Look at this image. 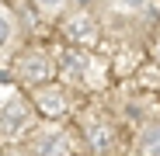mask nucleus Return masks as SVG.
<instances>
[{
	"instance_id": "nucleus-1",
	"label": "nucleus",
	"mask_w": 160,
	"mask_h": 156,
	"mask_svg": "<svg viewBox=\"0 0 160 156\" xmlns=\"http://www.w3.org/2000/svg\"><path fill=\"white\" fill-rule=\"evenodd\" d=\"M35 104H38V111H42L45 118H59V115L66 111V90H59V87H42V90L35 94Z\"/></svg>"
},
{
	"instance_id": "nucleus-2",
	"label": "nucleus",
	"mask_w": 160,
	"mask_h": 156,
	"mask_svg": "<svg viewBox=\"0 0 160 156\" xmlns=\"http://www.w3.org/2000/svg\"><path fill=\"white\" fill-rule=\"evenodd\" d=\"M87 142L98 149V156H112L115 153V132L104 121H91L87 125Z\"/></svg>"
},
{
	"instance_id": "nucleus-3",
	"label": "nucleus",
	"mask_w": 160,
	"mask_h": 156,
	"mask_svg": "<svg viewBox=\"0 0 160 156\" xmlns=\"http://www.w3.org/2000/svg\"><path fill=\"white\" fill-rule=\"evenodd\" d=\"M24 125H28V111H24L21 104H14V108H7L4 115H0V132H4L7 139L21 135V132H24Z\"/></svg>"
},
{
	"instance_id": "nucleus-4",
	"label": "nucleus",
	"mask_w": 160,
	"mask_h": 156,
	"mask_svg": "<svg viewBox=\"0 0 160 156\" xmlns=\"http://www.w3.org/2000/svg\"><path fill=\"white\" fill-rule=\"evenodd\" d=\"M66 38H77V42H94L98 38V28H94V21L87 17V14H77V17H70L66 21Z\"/></svg>"
},
{
	"instance_id": "nucleus-5",
	"label": "nucleus",
	"mask_w": 160,
	"mask_h": 156,
	"mask_svg": "<svg viewBox=\"0 0 160 156\" xmlns=\"http://www.w3.org/2000/svg\"><path fill=\"white\" fill-rule=\"evenodd\" d=\"M63 149H66L63 132H38L35 135V153H42V156H63Z\"/></svg>"
},
{
	"instance_id": "nucleus-6",
	"label": "nucleus",
	"mask_w": 160,
	"mask_h": 156,
	"mask_svg": "<svg viewBox=\"0 0 160 156\" xmlns=\"http://www.w3.org/2000/svg\"><path fill=\"white\" fill-rule=\"evenodd\" d=\"M24 76H28V80H45L49 76V63L42 56H28L24 59Z\"/></svg>"
},
{
	"instance_id": "nucleus-7",
	"label": "nucleus",
	"mask_w": 160,
	"mask_h": 156,
	"mask_svg": "<svg viewBox=\"0 0 160 156\" xmlns=\"http://www.w3.org/2000/svg\"><path fill=\"white\" fill-rule=\"evenodd\" d=\"M63 69H73V73H80L84 69V56H80V52H63Z\"/></svg>"
},
{
	"instance_id": "nucleus-8",
	"label": "nucleus",
	"mask_w": 160,
	"mask_h": 156,
	"mask_svg": "<svg viewBox=\"0 0 160 156\" xmlns=\"http://www.w3.org/2000/svg\"><path fill=\"white\" fill-rule=\"evenodd\" d=\"M143 153H146V156H160V132H150V135L143 139Z\"/></svg>"
},
{
	"instance_id": "nucleus-9",
	"label": "nucleus",
	"mask_w": 160,
	"mask_h": 156,
	"mask_svg": "<svg viewBox=\"0 0 160 156\" xmlns=\"http://www.w3.org/2000/svg\"><path fill=\"white\" fill-rule=\"evenodd\" d=\"M7 38H11V14L0 7V45H4Z\"/></svg>"
},
{
	"instance_id": "nucleus-10",
	"label": "nucleus",
	"mask_w": 160,
	"mask_h": 156,
	"mask_svg": "<svg viewBox=\"0 0 160 156\" xmlns=\"http://www.w3.org/2000/svg\"><path fill=\"white\" fill-rule=\"evenodd\" d=\"M122 4H132V7H136V4H143V0H122Z\"/></svg>"
},
{
	"instance_id": "nucleus-11",
	"label": "nucleus",
	"mask_w": 160,
	"mask_h": 156,
	"mask_svg": "<svg viewBox=\"0 0 160 156\" xmlns=\"http://www.w3.org/2000/svg\"><path fill=\"white\" fill-rule=\"evenodd\" d=\"M38 4H49V7H52V4H59V0H38Z\"/></svg>"
},
{
	"instance_id": "nucleus-12",
	"label": "nucleus",
	"mask_w": 160,
	"mask_h": 156,
	"mask_svg": "<svg viewBox=\"0 0 160 156\" xmlns=\"http://www.w3.org/2000/svg\"><path fill=\"white\" fill-rule=\"evenodd\" d=\"M84 4H87V0H84Z\"/></svg>"
}]
</instances>
